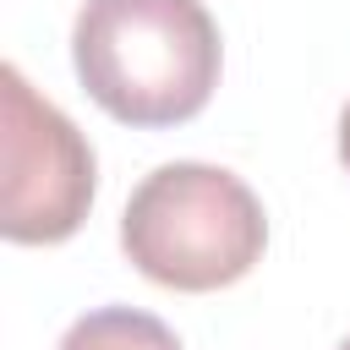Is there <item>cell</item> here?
<instances>
[{
    "label": "cell",
    "mask_w": 350,
    "mask_h": 350,
    "mask_svg": "<svg viewBox=\"0 0 350 350\" xmlns=\"http://www.w3.org/2000/svg\"><path fill=\"white\" fill-rule=\"evenodd\" d=\"M88 98L126 126H180L219 88V27L202 0H88L71 27Z\"/></svg>",
    "instance_id": "6da1fadb"
},
{
    "label": "cell",
    "mask_w": 350,
    "mask_h": 350,
    "mask_svg": "<svg viewBox=\"0 0 350 350\" xmlns=\"http://www.w3.org/2000/svg\"><path fill=\"white\" fill-rule=\"evenodd\" d=\"M120 246L164 290H224L246 279L268 246L257 191L219 164H159L120 213Z\"/></svg>",
    "instance_id": "7a4b0ae2"
},
{
    "label": "cell",
    "mask_w": 350,
    "mask_h": 350,
    "mask_svg": "<svg viewBox=\"0 0 350 350\" xmlns=\"http://www.w3.org/2000/svg\"><path fill=\"white\" fill-rule=\"evenodd\" d=\"M0 230L16 246H55L82 230L93 208V148L88 137L33 93V82L5 66L0 71Z\"/></svg>",
    "instance_id": "3957f363"
},
{
    "label": "cell",
    "mask_w": 350,
    "mask_h": 350,
    "mask_svg": "<svg viewBox=\"0 0 350 350\" xmlns=\"http://www.w3.org/2000/svg\"><path fill=\"white\" fill-rule=\"evenodd\" d=\"M60 350H180V339L137 306H98L88 317H77L60 339Z\"/></svg>",
    "instance_id": "277c9868"
},
{
    "label": "cell",
    "mask_w": 350,
    "mask_h": 350,
    "mask_svg": "<svg viewBox=\"0 0 350 350\" xmlns=\"http://www.w3.org/2000/svg\"><path fill=\"white\" fill-rule=\"evenodd\" d=\"M339 159H345V170H350V104H345V115H339Z\"/></svg>",
    "instance_id": "5b68a950"
},
{
    "label": "cell",
    "mask_w": 350,
    "mask_h": 350,
    "mask_svg": "<svg viewBox=\"0 0 350 350\" xmlns=\"http://www.w3.org/2000/svg\"><path fill=\"white\" fill-rule=\"evenodd\" d=\"M339 350H350V339H345V345H339Z\"/></svg>",
    "instance_id": "8992f818"
}]
</instances>
